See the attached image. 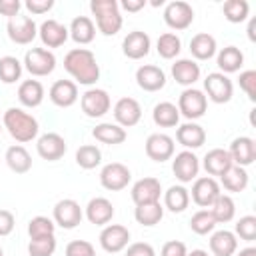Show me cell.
<instances>
[{"label": "cell", "instance_id": "6da1fadb", "mask_svg": "<svg viewBox=\"0 0 256 256\" xmlns=\"http://www.w3.org/2000/svg\"><path fill=\"white\" fill-rule=\"evenodd\" d=\"M66 72L82 86H94L100 80V66L94 52L88 48H74L64 56Z\"/></svg>", "mask_w": 256, "mask_h": 256}, {"label": "cell", "instance_id": "7a4b0ae2", "mask_svg": "<svg viewBox=\"0 0 256 256\" xmlns=\"http://www.w3.org/2000/svg\"><path fill=\"white\" fill-rule=\"evenodd\" d=\"M2 126L8 130V134L20 142V144H26V142H32L38 132H40V126H38V120L24 112L22 108H8L4 112V118H2Z\"/></svg>", "mask_w": 256, "mask_h": 256}, {"label": "cell", "instance_id": "3957f363", "mask_svg": "<svg viewBox=\"0 0 256 256\" xmlns=\"http://www.w3.org/2000/svg\"><path fill=\"white\" fill-rule=\"evenodd\" d=\"M90 10L96 18V26L104 36H116L122 30L124 18L116 0H92Z\"/></svg>", "mask_w": 256, "mask_h": 256}, {"label": "cell", "instance_id": "277c9868", "mask_svg": "<svg viewBox=\"0 0 256 256\" xmlns=\"http://www.w3.org/2000/svg\"><path fill=\"white\" fill-rule=\"evenodd\" d=\"M208 110V98L202 90H196V88H186L180 98H178V112L180 116L188 118V120H198L206 114Z\"/></svg>", "mask_w": 256, "mask_h": 256}, {"label": "cell", "instance_id": "5b68a950", "mask_svg": "<svg viewBox=\"0 0 256 256\" xmlns=\"http://www.w3.org/2000/svg\"><path fill=\"white\" fill-rule=\"evenodd\" d=\"M24 68L36 78L48 76L56 68V56L46 48H30L24 56Z\"/></svg>", "mask_w": 256, "mask_h": 256}, {"label": "cell", "instance_id": "8992f818", "mask_svg": "<svg viewBox=\"0 0 256 256\" xmlns=\"http://www.w3.org/2000/svg\"><path fill=\"white\" fill-rule=\"evenodd\" d=\"M204 90H206V98L212 100L214 104H226L232 100L234 96V84L232 80L222 74V72H212L204 78Z\"/></svg>", "mask_w": 256, "mask_h": 256}, {"label": "cell", "instance_id": "52a82bcc", "mask_svg": "<svg viewBox=\"0 0 256 256\" xmlns=\"http://www.w3.org/2000/svg\"><path fill=\"white\" fill-rule=\"evenodd\" d=\"M80 106H82V112L88 116V118H102L104 114L110 112L112 108V100H110V94L102 88H88L82 98H80Z\"/></svg>", "mask_w": 256, "mask_h": 256}, {"label": "cell", "instance_id": "ba28073f", "mask_svg": "<svg viewBox=\"0 0 256 256\" xmlns=\"http://www.w3.org/2000/svg\"><path fill=\"white\" fill-rule=\"evenodd\" d=\"M164 22L168 28H172L176 32L186 30L194 22V8L184 0H174V2L166 4V8H164Z\"/></svg>", "mask_w": 256, "mask_h": 256}, {"label": "cell", "instance_id": "9c48e42d", "mask_svg": "<svg viewBox=\"0 0 256 256\" xmlns=\"http://www.w3.org/2000/svg\"><path fill=\"white\" fill-rule=\"evenodd\" d=\"M6 30H8V38L14 42V44H20V46H26L30 44L36 36H38V26L36 22L30 18V16H16V18H10L8 24H6Z\"/></svg>", "mask_w": 256, "mask_h": 256}, {"label": "cell", "instance_id": "30bf717a", "mask_svg": "<svg viewBox=\"0 0 256 256\" xmlns=\"http://www.w3.org/2000/svg\"><path fill=\"white\" fill-rule=\"evenodd\" d=\"M130 180H132L130 168L120 162H110L100 172V184H102V188H106L110 192L124 190L130 184Z\"/></svg>", "mask_w": 256, "mask_h": 256}, {"label": "cell", "instance_id": "8fae6325", "mask_svg": "<svg viewBox=\"0 0 256 256\" xmlns=\"http://www.w3.org/2000/svg\"><path fill=\"white\" fill-rule=\"evenodd\" d=\"M84 218V212L80 204L72 198H64L54 206V224H58L64 230H74Z\"/></svg>", "mask_w": 256, "mask_h": 256}, {"label": "cell", "instance_id": "7c38bea8", "mask_svg": "<svg viewBox=\"0 0 256 256\" xmlns=\"http://www.w3.org/2000/svg\"><path fill=\"white\" fill-rule=\"evenodd\" d=\"M220 184L216 182V178L212 176H202V178H196L194 180V186H192V200L196 206L208 210L216 198L220 196Z\"/></svg>", "mask_w": 256, "mask_h": 256}, {"label": "cell", "instance_id": "4fadbf2b", "mask_svg": "<svg viewBox=\"0 0 256 256\" xmlns=\"http://www.w3.org/2000/svg\"><path fill=\"white\" fill-rule=\"evenodd\" d=\"M130 242V232L122 224H108L100 232V246L108 254H118L122 252Z\"/></svg>", "mask_w": 256, "mask_h": 256}, {"label": "cell", "instance_id": "5bb4252c", "mask_svg": "<svg viewBox=\"0 0 256 256\" xmlns=\"http://www.w3.org/2000/svg\"><path fill=\"white\" fill-rule=\"evenodd\" d=\"M172 172L176 176V180H180L182 184H188L192 180L198 178L200 172V160L192 150H182L180 154H176L174 162H172Z\"/></svg>", "mask_w": 256, "mask_h": 256}, {"label": "cell", "instance_id": "9a60e30c", "mask_svg": "<svg viewBox=\"0 0 256 256\" xmlns=\"http://www.w3.org/2000/svg\"><path fill=\"white\" fill-rule=\"evenodd\" d=\"M142 118V106L136 98H120L116 104H114V120L118 126H122L124 130L126 128H132L140 122Z\"/></svg>", "mask_w": 256, "mask_h": 256}, {"label": "cell", "instance_id": "2e32d148", "mask_svg": "<svg viewBox=\"0 0 256 256\" xmlns=\"http://www.w3.org/2000/svg\"><path fill=\"white\" fill-rule=\"evenodd\" d=\"M68 146H66V140L56 134V132H48V134H42L36 142V152L40 158L48 160V162H56L60 160L64 154H66Z\"/></svg>", "mask_w": 256, "mask_h": 256}, {"label": "cell", "instance_id": "e0dca14e", "mask_svg": "<svg viewBox=\"0 0 256 256\" xmlns=\"http://www.w3.org/2000/svg\"><path fill=\"white\" fill-rule=\"evenodd\" d=\"M130 196H132V200H134L136 206H140V204L160 202V196H162V184H160L158 178H152V176L140 178V180L132 186Z\"/></svg>", "mask_w": 256, "mask_h": 256}, {"label": "cell", "instance_id": "ac0fdd59", "mask_svg": "<svg viewBox=\"0 0 256 256\" xmlns=\"http://www.w3.org/2000/svg\"><path fill=\"white\" fill-rule=\"evenodd\" d=\"M146 156L154 162H166L174 156V140L168 134L156 132L146 140Z\"/></svg>", "mask_w": 256, "mask_h": 256}, {"label": "cell", "instance_id": "d6986e66", "mask_svg": "<svg viewBox=\"0 0 256 256\" xmlns=\"http://www.w3.org/2000/svg\"><path fill=\"white\" fill-rule=\"evenodd\" d=\"M38 36L42 40V44L46 48H60L66 44V40L70 38V32L64 24H60L58 20H44L38 28Z\"/></svg>", "mask_w": 256, "mask_h": 256}, {"label": "cell", "instance_id": "ffe728a7", "mask_svg": "<svg viewBox=\"0 0 256 256\" xmlns=\"http://www.w3.org/2000/svg\"><path fill=\"white\" fill-rule=\"evenodd\" d=\"M150 48H152V40H150V36H148L146 32H142V30L130 32V34L124 38V42H122V52H124V56L130 58V60H142L144 56L150 54Z\"/></svg>", "mask_w": 256, "mask_h": 256}, {"label": "cell", "instance_id": "44dd1931", "mask_svg": "<svg viewBox=\"0 0 256 256\" xmlns=\"http://www.w3.org/2000/svg\"><path fill=\"white\" fill-rule=\"evenodd\" d=\"M50 100L58 108H70L78 102V84L72 80H56L48 92Z\"/></svg>", "mask_w": 256, "mask_h": 256}, {"label": "cell", "instance_id": "7402d4cb", "mask_svg": "<svg viewBox=\"0 0 256 256\" xmlns=\"http://www.w3.org/2000/svg\"><path fill=\"white\" fill-rule=\"evenodd\" d=\"M136 84L144 92H158L166 86V74L154 64H144L136 70Z\"/></svg>", "mask_w": 256, "mask_h": 256}, {"label": "cell", "instance_id": "603a6c76", "mask_svg": "<svg viewBox=\"0 0 256 256\" xmlns=\"http://www.w3.org/2000/svg\"><path fill=\"white\" fill-rule=\"evenodd\" d=\"M228 154L236 166L246 168V166L254 164V160H256V142L250 136H240L230 144Z\"/></svg>", "mask_w": 256, "mask_h": 256}, {"label": "cell", "instance_id": "cb8c5ba5", "mask_svg": "<svg viewBox=\"0 0 256 256\" xmlns=\"http://www.w3.org/2000/svg\"><path fill=\"white\" fill-rule=\"evenodd\" d=\"M84 214H86L90 224H94V226H108L112 222V218H114V206H112V202L108 198L98 196V198H92L88 202Z\"/></svg>", "mask_w": 256, "mask_h": 256}, {"label": "cell", "instance_id": "d4e9b609", "mask_svg": "<svg viewBox=\"0 0 256 256\" xmlns=\"http://www.w3.org/2000/svg\"><path fill=\"white\" fill-rule=\"evenodd\" d=\"M176 140L186 148V150H198L206 142V130L196 124V122H186L178 126L176 130Z\"/></svg>", "mask_w": 256, "mask_h": 256}, {"label": "cell", "instance_id": "484cf974", "mask_svg": "<svg viewBox=\"0 0 256 256\" xmlns=\"http://www.w3.org/2000/svg\"><path fill=\"white\" fill-rule=\"evenodd\" d=\"M232 166H234V162H232L228 150H224V148H214V150H210V152L204 156V170H206L208 176H212V178H214V176L222 178Z\"/></svg>", "mask_w": 256, "mask_h": 256}, {"label": "cell", "instance_id": "4316f807", "mask_svg": "<svg viewBox=\"0 0 256 256\" xmlns=\"http://www.w3.org/2000/svg\"><path fill=\"white\" fill-rule=\"evenodd\" d=\"M172 78L180 86L192 88V84H196L200 80V66L190 58H180L172 64Z\"/></svg>", "mask_w": 256, "mask_h": 256}, {"label": "cell", "instance_id": "83f0119b", "mask_svg": "<svg viewBox=\"0 0 256 256\" xmlns=\"http://www.w3.org/2000/svg\"><path fill=\"white\" fill-rule=\"evenodd\" d=\"M238 250L236 234L230 230H218L210 236V252L214 256H234Z\"/></svg>", "mask_w": 256, "mask_h": 256}, {"label": "cell", "instance_id": "f1b7e54d", "mask_svg": "<svg viewBox=\"0 0 256 256\" xmlns=\"http://www.w3.org/2000/svg\"><path fill=\"white\" fill-rule=\"evenodd\" d=\"M68 32H70V38L80 46H86V44L94 42V38H96V26L88 16H76L72 20Z\"/></svg>", "mask_w": 256, "mask_h": 256}, {"label": "cell", "instance_id": "f546056e", "mask_svg": "<svg viewBox=\"0 0 256 256\" xmlns=\"http://www.w3.org/2000/svg\"><path fill=\"white\" fill-rule=\"evenodd\" d=\"M18 100L26 108H38L44 102V86L38 80H24L18 86Z\"/></svg>", "mask_w": 256, "mask_h": 256}, {"label": "cell", "instance_id": "4dcf8cb0", "mask_svg": "<svg viewBox=\"0 0 256 256\" xmlns=\"http://www.w3.org/2000/svg\"><path fill=\"white\" fill-rule=\"evenodd\" d=\"M216 50H218V44L212 34L200 32L190 40V52L196 60H210L216 56Z\"/></svg>", "mask_w": 256, "mask_h": 256}, {"label": "cell", "instance_id": "1f68e13d", "mask_svg": "<svg viewBox=\"0 0 256 256\" xmlns=\"http://www.w3.org/2000/svg\"><path fill=\"white\" fill-rule=\"evenodd\" d=\"M216 62H218V68L222 70V74H234L244 66V54L236 46H226L218 52Z\"/></svg>", "mask_w": 256, "mask_h": 256}, {"label": "cell", "instance_id": "d6a6232c", "mask_svg": "<svg viewBox=\"0 0 256 256\" xmlns=\"http://www.w3.org/2000/svg\"><path fill=\"white\" fill-rule=\"evenodd\" d=\"M92 136L102 142V144H108V146H116V144H122L126 140V130L118 124H112V122H102L98 124L94 130H92Z\"/></svg>", "mask_w": 256, "mask_h": 256}, {"label": "cell", "instance_id": "836d02e7", "mask_svg": "<svg viewBox=\"0 0 256 256\" xmlns=\"http://www.w3.org/2000/svg\"><path fill=\"white\" fill-rule=\"evenodd\" d=\"M6 164L12 172L16 174H26L32 168V156L28 154V150L20 144H14L6 150Z\"/></svg>", "mask_w": 256, "mask_h": 256}, {"label": "cell", "instance_id": "e575fe53", "mask_svg": "<svg viewBox=\"0 0 256 256\" xmlns=\"http://www.w3.org/2000/svg\"><path fill=\"white\" fill-rule=\"evenodd\" d=\"M152 120L160 128H174V126H178V122H180L178 106L172 104V102H160V104H156L154 106V112H152Z\"/></svg>", "mask_w": 256, "mask_h": 256}, {"label": "cell", "instance_id": "d590c367", "mask_svg": "<svg viewBox=\"0 0 256 256\" xmlns=\"http://www.w3.org/2000/svg\"><path fill=\"white\" fill-rule=\"evenodd\" d=\"M248 180H250V176H248V172H246V168H242V166H232L222 178H220V184L224 186V190L226 192H232V194H236V192H244L246 190V186H248Z\"/></svg>", "mask_w": 256, "mask_h": 256}, {"label": "cell", "instance_id": "8d00e7d4", "mask_svg": "<svg viewBox=\"0 0 256 256\" xmlns=\"http://www.w3.org/2000/svg\"><path fill=\"white\" fill-rule=\"evenodd\" d=\"M134 218L138 224L152 228L156 224H160V220L164 218V206L160 202H152V204H140L134 210Z\"/></svg>", "mask_w": 256, "mask_h": 256}, {"label": "cell", "instance_id": "74e56055", "mask_svg": "<svg viewBox=\"0 0 256 256\" xmlns=\"http://www.w3.org/2000/svg\"><path fill=\"white\" fill-rule=\"evenodd\" d=\"M190 204V192L184 186H170L164 192V208H168L174 214H180Z\"/></svg>", "mask_w": 256, "mask_h": 256}, {"label": "cell", "instance_id": "f35d334b", "mask_svg": "<svg viewBox=\"0 0 256 256\" xmlns=\"http://www.w3.org/2000/svg\"><path fill=\"white\" fill-rule=\"evenodd\" d=\"M210 212H212L216 224H226V222H230V220L234 218V214H236V204H234L232 196L220 194V196L216 198V202L210 206Z\"/></svg>", "mask_w": 256, "mask_h": 256}, {"label": "cell", "instance_id": "ab89813d", "mask_svg": "<svg viewBox=\"0 0 256 256\" xmlns=\"http://www.w3.org/2000/svg\"><path fill=\"white\" fill-rule=\"evenodd\" d=\"M156 50H158V54H160L164 60H174V58L180 54V50H182V40H180L174 32H166V34H162V36L158 38Z\"/></svg>", "mask_w": 256, "mask_h": 256}, {"label": "cell", "instance_id": "60d3db41", "mask_svg": "<svg viewBox=\"0 0 256 256\" xmlns=\"http://www.w3.org/2000/svg\"><path fill=\"white\" fill-rule=\"evenodd\" d=\"M100 162H102V152H100L98 146H94V144H84V146L78 148V152H76V164H78L80 168H84V170H94L96 166H100Z\"/></svg>", "mask_w": 256, "mask_h": 256}, {"label": "cell", "instance_id": "b9f144b4", "mask_svg": "<svg viewBox=\"0 0 256 256\" xmlns=\"http://www.w3.org/2000/svg\"><path fill=\"white\" fill-rule=\"evenodd\" d=\"M22 62L16 56H4L0 58V80L4 84H14L22 78Z\"/></svg>", "mask_w": 256, "mask_h": 256}, {"label": "cell", "instance_id": "7bdbcfd3", "mask_svg": "<svg viewBox=\"0 0 256 256\" xmlns=\"http://www.w3.org/2000/svg\"><path fill=\"white\" fill-rule=\"evenodd\" d=\"M222 12H224V18L232 24H240L248 18L250 14V4L246 0H228L224 2L222 6Z\"/></svg>", "mask_w": 256, "mask_h": 256}, {"label": "cell", "instance_id": "ee69618b", "mask_svg": "<svg viewBox=\"0 0 256 256\" xmlns=\"http://www.w3.org/2000/svg\"><path fill=\"white\" fill-rule=\"evenodd\" d=\"M190 228H192L194 234H198V236H206V234L214 232V228H216V220H214V216H212L210 210H198V212L190 218Z\"/></svg>", "mask_w": 256, "mask_h": 256}, {"label": "cell", "instance_id": "f6af8a7d", "mask_svg": "<svg viewBox=\"0 0 256 256\" xmlns=\"http://www.w3.org/2000/svg\"><path fill=\"white\" fill-rule=\"evenodd\" d=\"M56 230V224L54 220H50L48 216H36L28 222V234H30V240L34 238H44V236H52Z\"/></svg>", "mask_w": 256, "mask_h": 256}, {"label": "cell", "instance_id": "bcb514c9", "mask_svg": "<svg viewBox=\"0 0 256 256\" xmlns=\"http://www.w3.org/2000/svg\"><path fill=\"white\" fill-rule=\"evenodd\" d=\"M56 236H44V238H34L28 244V254L30 256H52L56 252Z\"/></svg>", "mask_w": 256, "mask_h": 256}, {"label": "cell", "instance_id": "7dc6e473", "mask_svg": "<svg viewBox=\"0 0 256 256\" xmlns=\"http://www.w3.org/2000/svg\"><path fill=\"white\" fill-rule=\"evenodd\" d=\"M236 236H240L244 242L256 240V216H242L236 222Z\"/></svg>", "mask_w": 256, "mask_h": 256}, {"label": "cell", "instance_id": "c3c4849f", "mask_svg": "<svg viewBox=\"0 0 256 256\" xmlns=\"http://www.w3.org/2000/svg\"><path fill=\"white\" fill-rule=\"evenodd\" d=\"M66 256H96V250L88 240H72L66 246Z\"/></svg>", "mask_w": 256, "mask_h": 256}, {"label": "cell", "instance_id": "681fc988", "mask_svg": "<svg viewBox=\"0 0 256 256\" xmlns=\"http://www.w3.org/2000/svg\"><path fill=\"white\" fill-rule=\"evenodd\" d=\"M240 88L246 92V96L254 102L256 100V70H246L240 72Z\"/></svg>", "mask_w": 256, "mask_h": 256}, {"label": "cell", "instance_id": "f907efd6", "mask_svg": "<svg viewBox=\"0 0 256 256\" xmlns=\"http://www.w3.org/2000/svg\"><path fill=\"white\" fill-rule=\"evenodd\" d=\"M160 256H188V248L180 240H170V242H166L162 246Z\"/></svg>", "mask_w": 256, "mask_h": 256}, {"label": "cell", "instance_id": "816d5d0a", "mask_svg": "<svg viewBox=\"0 0 256 256\" xmlns=\"http://www.w3.org/2000/svg\"><path fill=\"white\" fill-rule=\"evenodd\" d=\"M24 6L30 14H46L54 8V0H26Z\"/></svg>", "mask_w": 256, "mask_h": 256}, {"label": "cell", "instance_id": "f5cc1de1", "mask_svg": "<svg viewBox=\"0 0 256 256\" xmlns=\"http://www.w3.org/2000/svg\"><path fill=\"white\" fill-rule=\"evenodd\" d=\"M126 248V256H156V250L148 242H134Z\"/></svg>", "mask_w": 256, "mask_h": 256}, {"label": "cell", "instance_id": "db71d44e", "mask_svg": "<svg viewBox=\"0 0 256 256\" xmlns=\"http://www.w3.org/2000/svg\"><path fill=\"white\" fill-rule=\"evenodd\" d=\"M16 226V218L10 210H0V236H8L12 234Z\"/></svg>", "mask_w": 256, "mask_h": 256}, {"label": "cell", "instance_id": "11a10c76", "mask_svg": "<svg viewBox=\"0 0 256 256\" xmlns=\"http://www.w3.org/2000/svg\"><path fill=\"white\" fill-rule=\"evenodd\" d=\"M20 8H22L20 0H0V14L8 16V20L16 18L20 14Z\"/></svg>", "mask_w": 256, "mask_h": 256}, {"label": "cell", "instance_id": "9f6ffc18", "mask_svg": "<svg viewBox=\"0 0 256 256\" xmlns=\"http://www.w3.org/2000/svg\"><path fill=\"white\" fill-rule=\"evenodd\" d=\"M148 2L146 0H122L120 8L126 10V12H140Z\"/></svg>", "mask_w": 256, "mask_h": 256}, {"label": "cell", "instance_id": "6f0895ef", "mask_svg": "<svg viewBox=\"0 0 256 256\" xmlns=\"http://www.w3.org/2000/svg\"><path fill=\"white\" fill-rule=\"evenodd\" d=\"M256 20H250V26H248V38H250V42H254L256 40Z\"/></svg>", "mask_w": 256, "mask_h": 256}, {"label": "cell", "instance_id": "680465c9", "mask_svg": "<svg viewBox=\"0 0 256 256\" xmlns=\"http://www.w3.org/2000/svg\"><path fill=\"white\" fill-rule=\"evenodd\" d=\"M236 256H256V248H252V246H248V248H244V250H240Z\"/></svg>", "mask_w": 256, "mask_h": 256}, {"label": "cell", "instance_id": "91938a15", "mask_svg": "<svg viewBox=\"0 0 256 256\" xmlns=\"http://www.w3.org/2000/svg\"><path fill=\"white\" fill-rule=\"evenodd\" d=\"M188 256H210L206 250H192V252H188Z\"/></svg>", "mask_w": 256, "mask_h": 256}, {"label": "cell", "instance_id": "94428289", "mask_svg": "<svg viewBox=\"0 0 256 256\" xmlns=\"http://www.w3.org/2000/svg\"><path fill=\"white\" fill-rule=\"evenodd\" d=\"M0 256H4V250H2V248H0Z\"/></svg>", "mask_w": 256, "mask_h": 256}, {"label": "cell", "instance_id": "6125c7cd", "mask_svg": "<svg viewBox=\"0 0 256 256\" xmlns=\"http://www.w3.org/2000/svg\"><path fill=\"white\" fill-rule=\"evenodd\" d=\"M0 134H2V124H0Z\"/></svg>", "mask_w": 256, "mask_h": 256}]
</instances>
